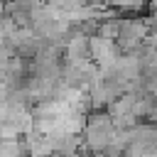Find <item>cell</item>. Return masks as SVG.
I'll return each mask as SVG.
<instances>
[{
    "mask_svg": "<svg viewBox=\"0 0 157 157\" xmlns=\"http://www.w3.org/2000/svg\"><path fill=\"white\" fill-rule=\"evenodd\" d=\"M115 123L110 113H93L83 128V145L91 152H105L113 142Z\"/></svg>",
    "mask_w": 157,
    "mask_h": 157,
    "instance_id": "1",
    "label": "cell"
},
{
    "mask_svg": "<svg viewBox=\"0 0 157 157\" xmlns=\"http://www.w3.org/2000/svg\"><path fill=\"white\" fill-rule=\"evenodd\" d=\"M123 49L118 47L115 39H108L103 34H93L91 37V59L101 66V71H108L115 66V61L120 59Z\"/></svg>",
    "mask_w": 157,
    "mask_h": 157,
    "instance_id": "2",
    "label": "cell"
},
{
    "mask_svg": "<svg viewBox=\"0 0 157 157\" xmlns=\"http://www.w3.org/2000/svg\"><path fill=\"white\" fill-rule=\"evenodd\" d=\"M64 59H66V64H74V66H83V64L93 61L91 59V37L81 29L74 37H69V42L64 47Z\"/></svg>",
    "mask_w": 157,
    "mask_h": 157,
    "instance_id": "3",
    "label": "cell"
},
{
    "mask_svg": "<svg viewBox=\"0 0 157 157\" xmlns=\"http://www.w3.org/2000/svg\"><path fill=\"white\" fill-rule=\"evenodd\" d=\"M25 142H27L29 157H49V155L54 152L52 140H49L44 132H39V130H29V132L25 135Z\"/></svg>",
    "mask_w": 157,
    "mask_h": 157,
    "instance_id": "4",
    "label": "cell"
},
{
    "mask_svg": "<svg viewBox=\"0 0 157 157\" xmlns=\"http://www.w3.org/2000/svg\"><path fill=\"white\" fill-rule=\"evenodd\" d=\"M0 157H29L25 140H0Z\"/></svg>",
    "mask_w": 157,
    "mask_h": 157,
    "instance_id": "5",
    "label": "cell"
},
{
    "mask_svg": "<svg viewBox=\"0 0 157 157\" xmlns=\"http://www.w3.org/2000/svg\"><path fill=\"white\" fill-rule=\"evenodd\" d=\"M135 101H137V96H135V93H120V96L110 103V115H113V118H118V115H128V113H132Z\"/></svg>",
    "mask_w": 157,
    "mask_h": 157,
    "instance_id": "6",
    "label": "cell"
},
{
    "mask_svg": "<svg viewBox=\"0 0 157 157\" xmlns=\"http://www.w3.org/2000/svg\"><path fill=\"white\" fill-rule=\"evenodd\" d=\"M22 132L15 128V123H10V120H5V123H0V140H17Z\"/></svg>",
    "mask_w": 157,
    "mask_h": 157,
    "instance_id": "7",
    "label": "cell"
},
{
    "mask_svg": "<svg viewBox=\"0 0 157 157\" xmlns=\"http://www.w3.org/2000/svg\"><path fill=\"white\" fill-rule=\"evenodd\" d=\"M17 5H20V7H25V10H32V7L42 5V0H17Z\"/></svg>",
    "mask_w": 157,
    "mask_h": 157,
    "instance_id": "8",
    "label": "cell"
}]
</instances>
